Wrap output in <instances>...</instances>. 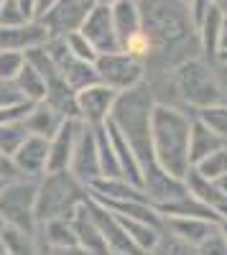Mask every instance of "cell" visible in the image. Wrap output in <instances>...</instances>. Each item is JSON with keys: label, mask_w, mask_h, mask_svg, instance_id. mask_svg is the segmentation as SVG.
Here are the masks:
<instances>
[{"label": "cell", "mask_w": 227, "mask_h": 255, "mask_svg": "<svg viewBox=\"0 0 227 255\" xmlns=\"http://www.w3.org/2000/svg\"><path fill=\"white\" fill-rule=\"evenodd\" d=\"M92 5H87L85 0H54V3L41 13L36 20L46 26L49 38H64L72 31H79V26L85 23V18Z\"/></svg>", "instance_id": "ba28073f"}, {"label": "cell", "mask_w": 227, "mask_h": 255, "mask_svg": "<svg viewBox=\"0 0 227 255\" xmlns=\"http://www.w3.org/2000/svg\"><path fill=\"white\" fill-rule=\"evenodd\" d=\"M115 100H117V92L105 87V84H100V82L92 84V87L79 90L77 92V118L90 128L105 125L113 115Z\"/></svg>", "instance_id": "9c48e42d"}, {"label": "cell", "mask_w": 227, "mask_h": 255, "mask_svg": "<svg viewBox=\"0 0 227 255\" xmlns=\"http://www.w3.org/2000/svg\"><path fill=\"white\" fill-rule=\"evenodd\" d=\"M0 5H3V0H0Z\"/></svg>", "instance_id": "6f0895ef"}, {"label": "cell", "mask_w": 227, "mask_h": 255, "mask_svg": "<svg viewBox=\"0 0 227 255\" xmlns=\"http://www.w3.org/2000/svg\"><path fill=\"white\" fill-rule=\"evenodd\" d=\"M13 87L18 90V95L26 102H44V97H46V82L28 61L23 64V69L13 79Z\"/></svg>", "instance_id": "4316f807"}, {"label": "cell", "mask_w": 227, "mask_h": 255, "mask_svg": "<svg viewBox=\"0 0 227 255\" xmlns=\"http://www.w3.org/2000/svg\"><path fill=\"white\" fill-rule=\"evenodd\" d=\"M210 67H212L215 79H217V87H220V95H222V105H227V64L225 61H212Z\"/></svg>", "instance_id": "60d3db41"}, {"label": "cell", "mask_w": 227, "mask_h": 255, "mask_svg": "<svg viewBox=\"0 0 227 255\" xmlns=\"http://www.w3.org/2000/svg\"><path fill=\"white\" fill-rule=\"evenodd\" d=\"M215 184H217V186H220V191H222V194H225V197H227V174H225V176H222V179H217V181H215Z\"/></svg>", "instance_id": "7dc6e473"}, {"label": "cell", "mask_w": 227, "mask_h": 255, "mask_svg": "<svg viewBox=\"0 0 227 255\" xmlns=\"http://www.w3.org/2000/svg\"><path fill=\"white\" fill-rule=\"evenodd\" d=\"M192 118L199 120L204 128L225 140L227 145V105H210V108H199V110H192Z\"/></svg>", "instance_id": "f546056e"}, {"label": "cell", "mask_w": 227, "mask_h": 255, "mask_svg": "<svg viewBox=\"0 0 227 255\" xmlns=\"http://www.w3.org/2000/svg\"><path fill=\"white\" fill-rule=\"evenodd\" d=\"M31 105H33V102H18V105H10V108H0V125L23 120L26 113L31 110Z\"/></svg>", "instance_id": "f35d334b"}, {"label": "cell", "mask_w": 227, "mask_h": 255, "mask_svg": "<svg viewBox=\"0 0 227 255\" xmlns=\"http://www.w3.org/2000/svg\"><path fill=\"white\" fill-rule=\"evenodd\" d=\"M222 26H225V15L212 8L207 15H204V20L197 26V38H199V46H202V54L204 59H207L210 64L220 59V41H222Z\"/></svg>", "instance_id": "7402d4cb"}, {"label": "cell", "mask_w": 227, "mask_h": 255, "mask_svg": "<svg viewBox=\"0 0 227 255\" xmlns=\"http://www.w3.org/2000/svg\"><path fill=\"white\" fill-rule=\"evenodd\" d=\"M95 72L100 84L120 92H128L143 82L146 74V61H140L125 51H113V54H100L95 61Z\"/></svg>", "instance_id": "52a82bcc"}, {"label": "cell", "mask_w": 227, "mask_h": 255, "mask_svg": "<svg viewBox=\"0 0 227 255\" xmlns=\"http://www.w3.org/2000/svg\"><path fill=\"white\" fill-rule=\"evenodd\" d=\"M110 13H113V26H115L117 44H120V49H125L128 41H133L143 31L138 0H115L110 5Z\"/></svg>", "instance_id": "ac0fdd59"}, {"label": "cell", "mask_w": 227, "mask_h": 255, "mask_svg": "<svg viewBox=\"0 0 227 255\" xmlns=\"http://www.w3.org/2000/svg\"><path fill=\"white\" fill-rule=\"evenodd\" d=\"M215 8H217V10H220V13L227 18V0H215Z\"/></svg>", "instance_id": "bcb514c9"}, {"label": "cell", "mask_w": 227, "mask_h": 255, "mask_svg": "<svg viewBox=\"0 0 227 255\" xmlns=\"http://www.w3.org/2000/svg\"><path fill=\"white\" fill-rule=\"evenodd\" d=\"M156 108L153 92L146 82H140L138 87L120 92L115 100V108L110 115V123L122 133V138L128 140L130 151L135 153L140 163V174H143V191L148 194L153 207H161L166 202H174L179 197L187 194L184 179H176L166 174L158 166L153 156V145H151V115Z\"/></svg>", "instance_id": "6da1fadb"}, {"label": "cell", "mask_w": 227, "mask_h": 255, "mask_svg": "<svg viewBox=\"0 0 227 255\" xmlns=\"http://www.w3.org/2000/svg\"><path fill=\"white\" fill-rule=\"evenodd\" d=\"M227 51V18H225V26H222V41H220V54Z\"/></svg>", "instance_id": "f6af8a7d"}, {"label": "cell", "mask_w": 227, "mask_h": 255, "mask_svg": "<svg viewBox=\"0 0 227 255\" xmlns=\"http://www.w3.org/2000/svg\"><path fill=\"white\" fill-rule=\"evenodd\" d=\"M197 255H227V240L222 235V230L217 227L207 240H202L197 248H194Z\"/></svg>", "instance_id": "8d00e7d4"}, {"label": "cell", "mask_w": 227, "mask_h": 255, "mask_svg": "<svg viewBox=\"0 0 227 255\" xmlns=\"http://www.w3.org/2000/svg\"><path fill=\"white\" fill-rule=\"evenodd\" d=\"M87 207H90V215H92L97 230L102 232V238H105V243L110 248V255H146L128 240L125 230L120 227V222H117V217L113 215V212H108L105 207H100L92 199L87 202Z\"/></svg>", "instance_id": "7c38bea8"}, {"label": "cell", "mask_w": 227, "mask_h": 255, "mask_svg": "<svg viewBox=\"0 0 227 255\" xmlns=\"http://www.w3.org/2000/svg\"><path fill=\"white\" fill-rule=\"evenodd\" d=\"M46 163H49V140L28 135L23 145L13 153V166L18 168V174L23 179H41L46 174Z\"/></svg>", "instance_id": "4fadbf2b"}, {"label": "cell", "mask_w": 227, "mask_h": 255, "mask_svg": "<svg viewBox=\"0 0 227 255\" xmlns=\"http://www.w3.org/2000/svg\"><path fill=\"white\" fill-rule=\"evenodd\" d=\"M115 217H117V215H115ZM117 222H120L122 230H125L128 240H130L140 253H146V255H151V253L156 250V245H158V240H161V235H163V227H153V225H148V222H138V220H128V217H117Z\"/></svg>", "instance_id": "603a6c76"}, {"label": "cell", "mask_w": 227, "mask_h": 255, "mask_svg": "<svg viewBox=\"0 0 227 255\" xmlns=\"http://www.w3.org/2000/svg\"><path fill=\"white\" fill-rule=\"evenodd\" d=\"M38 255H90V253H87V250H82L79 245L54 248V245H44V243H38Z\"/></svg>", "instance_id": "b9f144b4"}, {"label": "cell", "mask_w": 227, "mask_h": 255, "mask_svg": "<svg viewBox=\"0 0 227 255\" xmlns=\"http://www.w3.org/2000/svg\"><path fill=\"white\" fill-rule=\"evenodd\" d=\"M15 3H18V8L23 10V15L28 20H36L38 18V0H15Z\"/></svg>", "instance_id": "ee69618b"}, {"label": "cell", "mask_w": 227, "mask_h": 255, "mask_svg": "<svg viewBox=\"0 0 227 255\" xmlns=\"http://www.w3.org/2000/svg\"><path fill=\"white\" fill-rule=\"evenodd\" d=\"M217 227L220 222L202 217H163V230L189 248H197L202 240H207Z\"/></svg>", "instance_id": "2e32d148"}, {"label": "cell", "mask_w": 227, "mask_h": 255, "mask_svg": "<svg viewBox=\"0 0 227 255\" xmlns=\"http://www.w3.org/2000/svg\"><path fill=\"white\" fill-rule=\"evenodd\" d=\"M217 61H225V64H227V51H222V54H220V59H217Z\"/></svg>", "instance_id": "816d5d0a"}, {"label": "cell", "mask_w": 227, "mask_h": 255, "mask_svg": "<svg viewBox=\"0 0 227 255\" xmlns=\"http://www.w3.org/2000/svg\"><path fill=\"white\" fill-rule=\"evenodd\" d=\"M181 3H189V0H181Z\"/></svg>", "instance_id": "9f6ffc18"}, {"label": "cell", "mask_w": 227, "mask_h": 255, "mask_svg": "<svg viewBox=\"0 0 227 255\" xmlns=\"http://www.w3.org/2000/svg\"><path fill=\"white\" fill-rule=\"evenodd\" d=\"M187 8H189V18H192V26H194V31H197V26L204 20V15H207L212 8H215V0H189L187 3Z\"/></svg>", "instance_id": "74e56055"}, {"label": "cell", "mask_w": 227, "mask_h": 255, "mask_svg": "<svg viewBox=\"0 0 227 255\" xmlns=\"http://www.w3.org/2000/svg\"><path fill=\"white\" fill-rule=\"evenodd\" d=\"M36 240L44 243V245H54V248L77 245V235H74L72 220H69V217H61V220H49V222H44V225H38Z\"/></svg>", "instance_id": "484cf974"}, {"label": "cell", "mask_w": 227, "mask_h": 255, "mask_svg": "<svg viewBox=\"0 0 227 255\" xmlns=\"http://www.w3.org/2000/svg\"><path fill=\"white\" fill-rule=\"evenodd\" d=\"M95 143H97V156H100V171L105 179H122L120 176V166H117V156H115V148L110 140V133L105 125H97L95 128Z\"/></svg>", "instance_id": "83f0119b"}, {"label": "cell", "mask_w": 227, "mask_h": 255, "mask_svg": "<svg viewBox=\"0 0 227 255\" xmlns=\"http://www.w3.org/2000/svg\"><path fill=\"white\" fill-rule=\"evenodd\" d=\"M3 186H5V181H0V191H3Z\"/></svg>", "instance_id": "db71d44e"}, {"label": "cell", "mask_w": 227, "mask_h": 255, "mask_svg": "<svg viewBox=\"0 0 227 255\" xmlns=\"http://www.w3.org/2000/svg\"><path fill=\"white\" fill-rule=\"evenodd\" d=\"M13 179H20L18 168L13 166V158L0 153V181H13Z\"/></svg>", "instance_id": "7bdbcfd3"}, {"label": "cell", "mask_w": 227, "mask_h": 255, "mask_svg": "<svg viewBox=\"0 0 227 255\" xmlns=\"http://www.w3.org/2000/svg\"><path fill=\"white\" fill-rule=\"evenodd\" d=\"M189 135H192V115L181 113L174 105L156 102L151 115V145L158 166L166 174L184 179L189 174Z\"/></svg>", "instance_id": "7a4b0ae2"}, {"label": "cell", "mask_w": 227, "mask_h": 255, "mask_svg": "<svg viewBox=\"0 0 227 255\" xmlns=\"http://www.w3.org/2000/svg\"><path fill=\"white\" fill-rule=\"evenodd\" d=\"M105 128H108V133H110V140H113V148H115V156H117L120 176L125 179L128 184H133V186L143 189V174H140V163H138L135 153L130 151L128 140L122 138V133L117 130V128H115V125H113L110 120L105 123Z\"/></svg>", "instance_id": "44dd1931"}, {"label": "cell", "mask_w": 227, "mask_h": 255, "mask_svg": "<svg viewBox=\"0 0 227 255\" xmlns=\"http://www.w3.org/2000/svg\"><path fill=\"white\" fill-rule=\"evenodd\" d=\"M69 171L90 189L95 179L102 176L100 171V156H97V143H95V128L82 123V130L74 140V151L69 161Z\"/></svg>", "instance_id": "8fae6325"}, {"label": "cell", "mask_w": 227, "mask_h": 255, "mask_svg": "<svg viewBox=\"0 0 227 255\" xmlns=\"http://www.w3.org/2000/svg\"><path fill=\"white\" fill-rule=\"evenodd\" d=\"M49 41V31L41 20H31L23 26H10V28H0V49H10L26 54L31 49H38Z\"/></svg>", "instance_id": "5bb4252c"}, {"label": "cell", "mask_w": 227, "mask_h": 255, "mask_svg": "<svg viewBox=\"0 0 227 255\" xmlns=\"http://www.w3.org/2000/svg\"><path fill=\"white\" fill-rule=\"evenodd\" d=\"M143 33L156 46H171L194 33L189 8L181 0H138Z\"/></svg>", "instance_id": "277c9868"}, {"label": "cell", "mask_w": 227, "mask_h": 255, "mask_svg": "<svg viewBox=\"0 0 227 255\" xmlns=\"http://www.w3.org/2000/svg\"><path fill=\"white\" fill-rule=\"evenodd\" d=\"M31 133L26 130L23 120H15V123H8V125H0V153H5L13 158V153L18 151L23 140L28 138Z\"/></svg>", "instance_id": "4dcf8cb0"}, {"label": "cell", "mask_w": 227, "mask_h": 255, "mask_svg": "<svg viewBox=\"0 0 227 255\" xmlns=\"http://www.w3.org/2000/svg\"><path fill=\"white\" fill-rule=\"evenodd\" d=\"M184 186H187V191L202 204H207L210 209H220L222 204H227V197L220 191V186L210 179H204L202 174H197L194 168H189V174L184 176Z\"/></svg>", "instance_id": "cb8c5ba5"}, {"label": "cell", "mask_w": 227, "mask_h": 255, "mask_svg": "<svg viewBox=\"0 0 227 255\" xmlns=\"http://www.w3.org/2000/svg\"><path fill=\"white\" fill-rule=\"evenodd\" d=\"M26 64V54L20 51H10V49H0V79L3 82H13L18 77V72Z\"/></svg>", "instance_id": "836d02e7"}, {"label": "cell", "mask_w": 227, "mask_h": 255, "mask_svg": "<svg viewBox=\"0 0 227 255\" xmlns=\"http://www.w3.org/2000/svg\"><path fill=\"white\" fill-rule=\"evenodd\" d=\"M51 3H54V0H38V15L44 13V10H46V8H49Z\"/></svg>", "instance_id": "681fc988"}, {"label": "cell", "mask_w": 227, "mask_h": 255, "mask_svg": "<svg viewBox=\"0 0 227 255\" xmlns=\"http://www.w3.org/2000/svg\"><path fill=\"white\" fill-rule=\"evenodd\" d=\"M220 230H222V235H225V240H227V222H220Z\"/></svg>", "instance_id": "f907efd6"}, {"label": "cell", "mask_w": 227, "mask_h": 255, "mask_svg": "<svg viewBox=\"0 0 227 255\" xmlns=\"http://www.w3.org/2000/svg\"><path fill=\"white\" fill-rule=\"evenodd\" d=\"M174 87L179 97L189 105L192 110L210 108V105H222V95L217 87L215 72L207 61L202 59H187L171 72Z\"/></svg>", "instance_id": "5b68a950"}, {"label": "cell", "mask_w": 227, "mask_h": 255, "mask_svg": "<svg viewBox=\"0 0 227 255\" xmlns=\"http://www.w3.org/2000/svg\"><path fill=\"white\" fill-rule=\"evenodd\" d=\"M0 255H5V248H3V240H0Z\"/></svg>", "instance_id": "f5cc1de1"}, {"label": "cell", "mask_w": 227, "mask_h": 255, "mask_svg": "<svg viewBox=\"0 0 227 255\" xmlns=\"http://www.w3.org/2000/svg\"><path fill=\"white\" fill-rule=\"evenodd\" d=\"M36 179H13L5 181L3 191H0V220L5 227L23 230L28 235L38 232L36 222Z\"/></svg>", "instance_id": "8992f818"}, {"label": "cell", "mask_w": 227, "mask_h": 255, "mask_svg": "<svg viewBox=\"0 0 227 255\" xmlns=\"http://www.w3.org/2000/svg\"><path fill=\"white\" fill-rule=\"evenodd\" d=\"M151 255H197V253H194V248L184 245L181 240H176L174 235H169V232L163 230V235H161V240H158V245Z\"/></svg>", "instance_id": "e575fe53"}, {"label": "cell", "mask_w": 227, "mask_h": 255, "mask_svg": "<svg viewBox=\"0 0 227 255\" xmlns=\"http://www.w3.org/2000/svg\"><path fill=\"white\" fill-rule=\"evenodd\" d=\"M82 130V120H64V125L59 128V133L49 140V163H46V174L49 171H69V161L74 151V140Z\"/></svg>", "instance_id": "9a60e30c"}, {"label": "cell", "mask_w": 227, "mask_h": 255, "mask_svg": "<svg viewBox=\"0 0 227 255\" xmlns=\"http://www.w3.org/2000/svg\"><path fill=\"white\" fill-rule=\"evenodd\" d=\"M87 202L69 217L72 220V227H74V235H77V245L82 250H87L90 255H110V248H108L105 238H102V232L97 230V225H95V220L90 215Z\"/></svg>", "instance_id": "e0dca14e"}, {"label": "cell", "mask_w": 227, "mask_h": 255, "mask_svg": "<svg viewBox=\"0 0 227 255\" xmlns=\"http://www.w3.org/2000/svg\"><path fill=\"white\" fill-rule=\"evenodd\" d=\"M225 148V140L217 138L210 128H204L199 120L192 118V135H189V163L197 166L202 158H207L210 153Z\"/></svg>", "instance_id": "d4e9b609"}, {"label": "cell", "mask_w": 227, "mask_h": 255, "mask_svg": "<svg viewBox=\"0 0 227 255\" xmlns=\"http://www.w3.org/2000/svg\"><path fill=\"white\" fill-rule=\"evenodd\" d=\"M92 199H110V202H151L143 189L128 184L125 179H105L100 176L90 184Z\"/></svg>", "instance_id": "d6986e66"}, {"label": "cell", "mask_w": 227, "mask_h": 255, "mask_svg": "<svg viewBox=\"0 0 227 255\" xmlns=\"http://www.w3.org/2000/svg\"><path fill=\"white\" fill-rule=\"evenodd\" d=\"M0 240H3L5 255H38L36 235H28V232H23V230L3 225V230H0Z\"/></svg>", "instance_id": "f1b7e54d"}, {"label": "cell", "mask_w": 227, "mask_h": 255, "mask_svg": "<svg viewBox=\"0 0 227 255\" xmlns=\"http://www.w3.org/2000/svg\"><path fill=\"white\" fill-rule=\"evenodd\" d=\"M64 44H67V49H69V54L74 56V59H79V61H90V64H95L97 61V51H95V46L90 44V41L82 36L79 31H72V33H67L64 36Z\"/></svg>", "instance_id": "d6a6232c"}, {"label": "cell", "mask_w": 227, "mask_h": 255, "mask_svg": "<svg viewBox=\"0 0 227 255\" xmlns=\"http://www.w3.org/2000/svg\"><path fill=\"white\" fill-rule=\"evenodd\" d=\"M79 33L95 46L97 54L122 51L120 44H117V36H115L110 5H92L90 13H87V18H85V23L79 26Z\"/></svg>", "instance_id": "30bf717a"}, {"label": "cell", "mask_w": 227, "mask_h": 255, "mask_svg": "<svg viewBox=\"0 0 227 255\" xmlns=\"http://www.w3.org/2000/svg\"><path fill=\"white\" fill-rule=\"evenodd\" d=\"M197 174H202L204 179H210V181H217L227 174V145L220 148V151L210 153L207 158H202L197 166H192Z\"/></svg>", "instance_id": "1f68e13d"}, {"label": "cell", "mask_w": 227, "mask_h": 255, "mask_svg": "<svg viewBox=\"0 0 227 255\" xmlns=\"http://www.w3.org/2000/svg\"><path fill=\"white\" fill-rule=\"evenodd\" d=\"M0 230H3V220H0Z\"/></svg>", "instance_id": "11a10c76"}, {"label": "cell", "mask_w": 227, "mask_h": 255, "mask_svg": "<svg viewBox=\"0 0 227 255\" xmlns=\"http://www.w3.org/2000/svg\"><path fill=\"white\" fill-rule=\"evenodd\" d=\"M64 115H59L51 105L46 102H33L31 105V110L26 113L23 118V125H26V130L31 135H38V138H46L51 140L56 133H59V128L64 125Z\"/></svg>", "instance_id": "ffe728a7"}, {"label": "cell", "mask_w": 227, "mask_h": 255, "mask_svg": "<svg viewBox=\"0 0 227 255\" xmlns=\"http://www.w3.org/2000/svg\"><path fill=\"white\" fill-rule=\"evenodd\" d=\"M23 23H31V20L23 15V10L18 8L15 0H3V5H0V28L23 26Z\"/></svg>", "instance_id": "d590c367"}, {"label": "cell", "mask_w": 227, "mask_h": 255, "mask_svg": "<svg viewBox=\"0 0 227 255\" xmlns=\"http://www.w3.org/2000/svg\"><path fill=\"white\" fill-rule=\"evenodd\" d=\"M18 102H26V100L18 95V90L13 87V82L0 79V108H10V105H18Z\"/></svg>", "instance_id": "ab89813d"}, {"label": "cell", "mask_w": 227, "mask_h": 255, "mask_svg": "<svg viewBox=\"0 0 227 255\" xmlns=\"http://www.w3.org/2000/svg\"><path fill=\"white\" fill-rule=\"evenodd\" d=\"M87 5H113L115 0H85Z\"/></svg>", "instance_id": "c3c4849f"}, {"label": "cell", "mask_w": 227, "mask_h": 255, "mask_svg": "<svg viewBox=\"0 0 227 255\" xmlns=\"http://www.w3.org/2000/svg\"><path fill=\"white\" fill-rule=\"evenodd\" d=\"M90 199V189L72 171H49L38 179L36 189V222L72 217Z\"/></svg>", "instance_id": "3957f363"}]
</instances>
